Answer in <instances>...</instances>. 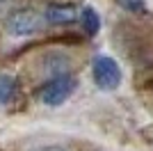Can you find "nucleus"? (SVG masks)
I'll list each match as a JSON object with an SVG mask.
<instances>
[{
  "label": "nucleus",
  "mask_w": 153,
  "mask_h": 151,
  "mask_svg": "<svg viewBox=\"0 0 153 151\" xmlns=\"http://www.w3.org/2000/svg\"><path fill=\"white\" fill-rule=\"evenodd\" d=\"M76 89H78V80L71 73H57L44 85L39 99H41L44 105L57 108V105H62V103H66V99H71Z\"/></svg>",
  "instance_id": "1"
},
{
  "label": "nucleus",
  "mask_w": 153,
  "mask_h": 151,
  "mask_svg": "<svg viewBox=\"0 0 153 151\" xmlns=\"http://www.w3.org/2000/svg\"><path fill=\"white\" fill-rule=\"evenodd\" d=\"M91 76H94V82L96 87L103 89V92H112L121 85V69L117 60L108 55H98L91 64Z\"/></svg>",
  "instance_id": "2"
},
{
  "label": "nucleus",
  "mask_w": 153,
  "mask_h": 151,
  "mask_svg": "<svg viewBox=\"0 0 153 151\" xmlns=\"http://www.w3.org/2000/svg\"><path fill=\"white\" fill-rule=\"evenodd\" d=\"M44 21L46 19L37 9H16L7 16V30L14 37H27V34H34L41 30Z\"/></svg>",
  "instance_id": "3"
},
{
  "label": "nucleus",
  "mask_w": 153,
  "mask_h": 151,
  "mask_svg": "<svg viewBox=\"0 0 153 151\" xmlns=\"http://www.w3.org/2000/svg\"><path fill=\"white\" fill-rule=\"evenodd\" d=\"M44 19L53 25H66L78 19V9L73 5H66V2H53V5L46 7Z\"/></svg>",
  "instance_id": "4"
},
{
  "label": "nucleus",
  "mask_w": 153,
  "mask_h": 151,
  "mask_svg": "<svg viewBox=\"0 0 153 151\" xmlns=\"http://www.w3.org/2000/svg\"><path fill=\"white\" fill-rule=\"evenodd\" d=\"M80 21H82V28L89 37H94L96 32L101 30V19H98L94 7H85L82 12H80Z\"/></svg>",
  "instance_id": "5"
},
{
  "label": "nucleus",
  "mask_w": 153,
  "mask_h": 151,
  "mask_svg": "<svg viewBox=\"0 0 153 151\" xmlns=\"http://www.w3.org/2000/svg\"><path fill=\"white\" fill-rule=\"evenodd\" d=\"M46 71L53 73V76L66 73V71H69V57H64V55H48V57H46Z\"/></svg>",
  "instance_id": "6"
},
{
  "label": "nucleus",
  "mask_w": 153,
  "mask_h": 151,
  "mask_svg": "<svg viewBox=\"0 0 153 151\" xmlns=\"http://www.w3.org/2000/svg\"><path fill=\"white\" fill-rule=\"evenodd\" d=\"M14 92H16V78L0 73V103H7L14 96Z\"/></svg>",
  "instance_id": "7"
},
{
  "label": "nucleus",
  "mask_w": 153,
  "mask_h": 151,
  "mask_svg": "<svg viewBox=\"0 0 153 151\" xmlns=\"http://www.w3.org/2000/svg\"><path fill=\"white\" fill-rule=\"evenodd\" d=\"M119 5H121L123 9H128V12H133V14H144L146 12L144 0H119Z\"/></svg>",
  "instance_id": "8"
},
{
  "label": "nucleus",
  "mask_w": 153,
  "mask_h": 151,
  "mask_svg": "<svg viewBox=\"0 0 153 151\" xmlns=\"http://www.w3.org/2000/svg\"><path fill=\"white\" fill-rule=\"evenodd\" d=\"M39 151H66V149H62V147H44V149H39Z\"/></svg>",
  "instance_id": "9"
}]
</instances>
